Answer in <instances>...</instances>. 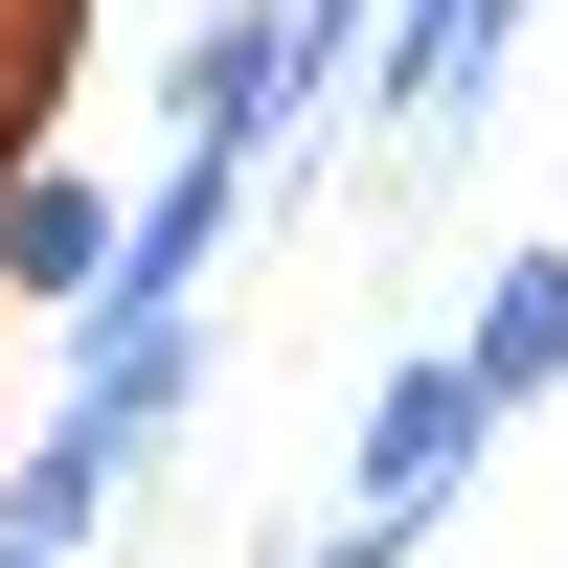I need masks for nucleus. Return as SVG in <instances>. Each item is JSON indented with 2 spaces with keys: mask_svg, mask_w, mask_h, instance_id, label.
I'll use <instances>...</instances> for the list:
<instances>
[{
  "mask_svg": "<svg viewBox=\"0 0 568 568\" xmlns=\"http://www.w3.org/2000/svg\"><path fill=\"white\" fill-rule=\"evenodd\" d=\"M524 23H546V0H387V45L342 69V114H387V136L455 160V136L500 114V69H524Z\"/></svg>",
  "mask_w": 568,
  "mask_h": 568,
  "instance_id": "2",
  "label": "nucleus"
},
{
  "mask_svg": "<svg viewBox=\"0 0 568 568\" xmlns=\"http://www.w3.org/2000/svg\"><path fill=\"white\" fill-rule=\"evenodd\" d=\"M455 387L478 409H546L568 387V251H500L478 296H455Z\"/></svg>",
  "mask_w": 568,
  "mask_h": 568,
  "instance_id": "5",
  "label": "nucleus"
},
{
  "mask_svg": "<svg viewBox=\"0 0 568 568\" xmlns=\"http://www.w3.org/2000/svg\"><path fill=\"white\" fill-rule=\"evenodd\" d=\"M296 23H318V45H342V69H364V45H387V0H296Z\"/></svg>",
  "mask_w": 568,
  "mask_h": 568,
  "instance_id": "6",
  "label": "nucleus"
},
{
  "mask_svg": "<svg viewBox=\"0 0 568 568\" xmlns=\"http://www.w3.org/2000/svg\"><path fill=\"white\" fill-rule=\"evenodd\" d=\"M0 568H23V546H0Z\"/></svg>",
  "mask_w": 568,
  "mask_h": 568,
  "instance_id": "7",
  "label": "nucleus"
},
{
  "mask_svg": "<svg viewBox=\"0 0 568 568\" xmlns=\"http://www.w3.org/2000/svg\"><path fill=\"white\" fill-rule=\"evenodd\" d=\"M478 455H500V409L455 387V342H409L387 387H364V433H342V500H387V524H455V500H478Z\"/></svg>",
  "mask_w": 568,
  "mask_h": 568,
  "instance_id": "3",
  "label": "nucleus"
},
{
  "mask_svg": "<svg viewBox=\"0 0 568 568\" xmlns=\"http://www.w3.org/2000/svg\"><path fill=\"white\" fill-rule=\"evenodd\" d=\"M251 136H160V182H114V273H91V318H205L227 227H251Z\"/></svg>",
  "mask_w": 568,
  "mask_h": 568,
  "instance_id": "1",
  "label": "nucleus"
},
{
  "mask_svg": "<svg viewBox=\"0 0 568 568\" xmlns=\"http://www.w3.org/2000/svg\"><path fill=\"white\" fill-rule=\"evenodd\" d=\"M91 273H114V182L91 160H0V296L91 318Z\"/></svg>",
  "mask_w": 568,
  "mask_h": 568,
  "instance_id": "4",
  "label": "nucleus"
}]
</instances>
